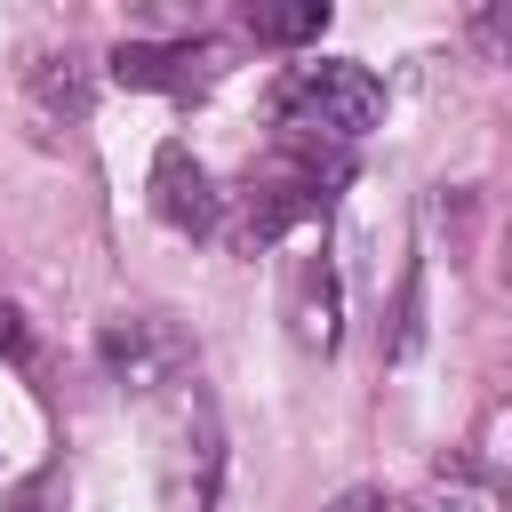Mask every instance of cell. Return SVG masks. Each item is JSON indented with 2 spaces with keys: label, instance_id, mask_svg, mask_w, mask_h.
<instances>
[{
  "label": "cell",
  "instance_id": "obj_1",
  "mask_svg": "<svg viewBox=\"0 0 512 512\" xmlns=\"http://www.w3.org/2000/svg\"><path fill=\"white\" fill-rule=\"evenodd\" d=\"M344 184V152L312 144V136H280L264 168H248V200H240V248H272L280 232L312 224L328 208V192Z\"/></svg>",
  "mask_w": 512,
  "mask_h": 512
},
{
  "label": "cell",
  "instance_id": "obj_2",
  "mask_svg": "<svg viewBox=\"0 0 512 512\" xmlns=\"http://www.w3.org/2000/svg\"><path fill=\"white\" fill-rule=\"evenodd\" d=\"M384 120V80L368 64H344V56H320V64H296L288 88H280V136H312V144H352Z\"/></svg>",
  "mask_w": 512,
  "mask_h": 512
},
{
  "label": "cell",
  "instance_id": "obj_3",
  "mask_svg": "<svg viewBox=\"0 0 512 512\" xmlns=\"http://www.w3.org/2000/svg\"><path fill=\"white\" fill-rule=\"evenodd\" d=\"M120 88H160V96H208L224 80V40L184 32V40H120L112 48Z\"/></svg>",
  "mask_w": 512,
  "mask_h": 512
},
{
  "label": "cell",
  "instance_id": "obj_4",
  "mask_svg": "<svg viewBox=\"0 0 512 512\" xmlns=\"http://www.w3.org/2000/svg\"><path fill=\"white\" fill-rule=\"evenodd\" d=\"M104 368L120 376V392H136V400H160V392H176V384H192L200 368H192V352H184V336L168 328V320H152V312H136V320H112L104 328Z\"/></svg>",
  "mask_w": 512,
  "mask_h": 512
},
{
  "label": "cell",
  "instance_id": "obj_5",
  "mask_svg": "<svg viewBox=\"0 0 512 512\" xmlns=\"http://www.w3.org/2000/svg\"><path fill=\"white\" fill-rule=\"evenodd\" d=\"M152 216L168 224V232H184V240H208L216 224H224V192H216V176L192 160V144H160L152 152Z\"/></svg>",
  "mask_w": 512,
  "mask_h": 512
},
{
  "label": "cell",
  "instance_id": "obj_6",
  "mask_svg": "<svg viewBox=\"0 0 512 512\" xmlns=\"http://www.w3.org/2000/svg\"><path fill=\"white\" fill-rule=\"evenodd\" d=\"M288 336L304 352H336V264L328 256H296V272H288Z\"/></svg>",
  "mask_w": 512,
  "mask_h": 512
},
{
  "label": "cell",
  "instance_id": "obj_7",
  "mask_svg": "<svg viewBox=\"0 0 512 512\" xmlns=\"http://www.w3.org/2000/svg\"><path fill=\"white\" fill-rule=\"evenodd\" d=\"M24 88H32V112H40L48 128L88 120V104H96V80H88L80 56H32V64H24Z\"/></svg>",
  "mask_w": 512,
  "mask_h": 512
},
{
  "label": "cell",
  "instance_id": "obj_8",
  "mask_svg": "<svg viewBox=\"0 0 512 512\" xmlns=\"http://www.w3.org/2000/svg\"><path fill=\"white\" fill-rule=\"evenodd\" d=\"M240 24H248L256 40H280V48H288V40H320V32H328V0H256Z\"/></svg>",
  "mask_w": 512,
  "mask_h": 512
},
{
  "label": "cell",
  "instance_id": "obj_9",
  "mask_svg": "<svg viewBox=\"0 0 512 512\" xmlns=\"http://www.w3.org/2000/svg\"><path fill=\"white\" fill-rule=\"evenodd\" d=\"M0 352L8 360H32V336H24V312L16 304H0Z\"/></svg>",
  "mask_w": 512,
  "mask_h": 512
},
{
  "label": "cell",
  "instance_id": "obj_10",
  "mask_svg": "<svg viewBox=\"0 0 512 512\" xmlns=\"http://www.w3.org/2000/svg\"><path fill=\"white\" fill-rule=\"evenodd\" d=\"M328 512H376V496H368V488H344V496H336Z\"/></svg>",
  "mask_w": 512,
  "mask_h": 512
},
{
  "label": "cell",
  "instance_id": "obj_11",
  "mask_svg": "<svg viewBox=\"0 0 512 512\" xmlns=\"http://www.w3.org/2000/svg\"><path fill=\"white\" fill-rule=\"evenodd\" d=\"M16 512H48V496H40V488H32V496H24V504H16Z\"/></svg>",
  "mask_w": 512,
  "mask_h": 512
}]
</instances>
